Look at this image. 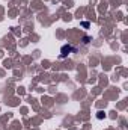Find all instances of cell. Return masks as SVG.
I'll use <instances>...</instances> for the list:
<instances>
[{
	"instance_id": "obj_1",
	"label": "cell",
	"mask_w": 128,
	"mask_h": 130,
	"mask_svg": "<svg viewBox=\"0 0 128 130\" xmlns=\"http://www.w3.org/2000/svg\"><path fill=\"white\" fill-rule=\"evenodd\" d=\"M69 52H74V48H72L71 45H63V47H62V55H60V56L65 58L66 55H69Z\"/></svg>"
}]
</instances>
